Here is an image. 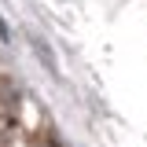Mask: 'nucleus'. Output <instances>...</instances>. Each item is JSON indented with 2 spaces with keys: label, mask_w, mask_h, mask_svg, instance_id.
Instances as JSON below:
<instances>
[{
  "label": "nucleus",
  "mask_w": 147,
  "mask_h": 147,
  "mask_svg": "<svg viewBox=\"0 0 147 147\" xmlns=\"http://www.w3.org/2000/svg\"><path fill=\"white\" fill-rule=\"evenodd\" d=\"M30 147H63V144L52 136V129H40V132L33 136V144H30Z\"/></svg>",
  "instance_id": "obj_2"
},
{
  "label": "nucleus",
  "mask_w": 147,
  "mask_h": 147,
  "mask_svg": "<svg viewBox=\"0 0 147 147\" xmlns=\"http://www.w3.org/2000/svg\"><path fill=\"white\" fill-rule=\"evenodd\" d=\"M15 121H18V92L7 81H0V144L11 136Z\"/></svg>",
  "instance_id": "obj_1"
}]
</instances>
